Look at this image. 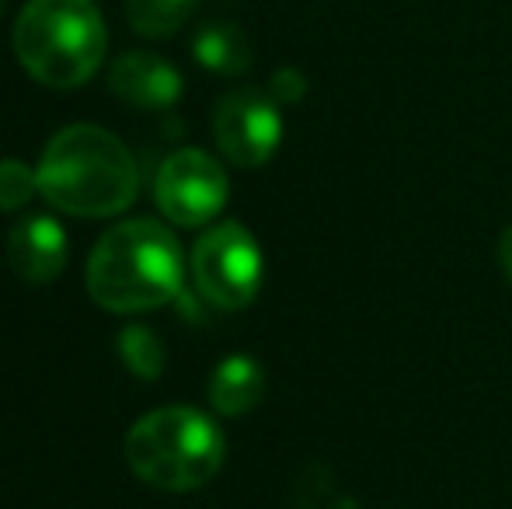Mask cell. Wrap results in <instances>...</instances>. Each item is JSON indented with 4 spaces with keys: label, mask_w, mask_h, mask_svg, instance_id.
<instances>
[{
    "label": "cell",
    "mask_w": 512,
    "mask_h": 509,
    "mask_svg": "<svg viewBox=\"0 0 512 509\" xmlns=\"http://www.w3.org/2000/svg\"><path fill=\"white\" fill-rule=\"evenodd\" d=\"M216 147L237 168H258L279 150L283 140V116L279 102L258 88L230 91L213 109Z\"/></svg>",
    "instance_id": "52a82bcc"
},
{
    "label": "cell",
    "mask_w": 512,
    "mask_h": 509,
    "mask_svg": "<svg viewBox=\"0 0 512 509\" xmlns=\"http://www.w3.org/2000/svg\"><path fill=\"white\" fill-rule=\"evenodd\" d=\"M108 49L95 0H28L14 25L21 67L46 88H81L98 74Z\"/></svg>",
    "instance_id": "3957f363"
},
{
    "label": "cell",
    "mask_w": 512,
    "mask_h": 509,
    "mask_svg": "<svg viewBox=\"0 0 512 509\" xmlns=\"http://www.w3.org/2000/svg\"><path fill=\"white\" fill-rule=\"evenodd\" d=\"M223 454L227 440L199 408H157L126 433V461L133 475L164 492L203 489L223 468Z\"/></svg>",
    "instance_id": "277c9868"
},
{
    "label": "cell",
    "mask_w": 512,
    "mask_h": 509,
    "mask_svg": "<svg viewBox=\"0 0 512 509\" xmlns=\"http://www.w3.org/2000/svg\"><path fill=\"white\" fill-rule=\"evenodd\" d=\"M265 394V370L251 356H227L209 377V405L220 415H248Z\"/></svg>",
    "instance_id": "30bf717a"
},
{
    "label": "cell",
    "mask_w": 512,
    "mask_h": 509,
    "mask_svg": "<svg viewBox=\"0 0 512 509\" xmlns=\"http://www.w3.org/2000/svg\"><path fill=\"white\" fill-rule=\"evenodd\" d=\"M39 192L63 213L84 220L129 210L140 192V171L129 147L102 126H67L46 143L39 161Z\"/></svg>",
    "instance_id": "6da1fadb"
},
{
    "label": "cell",
    "mask_w": 512,
    "mask_h": 509,
    "mask_svg": "<svg viewBox=\"0 0 512 509\" xmlns=\"http://www.w3.org/2000/svg\"><path fill=\"white\" fill-rule=\"evenodd\" d=\"M108 84H112L115 98L133 109L143 112H161L182 98V74L171 67L168 60L154 53H122L108 70Z\"/></svg>",
    "instance_id": "ba28073f"
},
{
    "label": "cell",
    "mask_w": 512,
    "mask_h": 509,
    "mask_svg": "<svg viewBox=\"0 0 512 509\" xmlns=\"http://www.w3.org/2000/svg\"><path fill=\"white\" fill-rule=\"evenodd\" d=\"M199 0H126V18L133 32L147 39H168L196 14Z\"/></svg>",
    "instance_id": "7c38bea8"
},
{
    "label": "cell",
    "mask_w": 512,
    "mask_h": 509,
    "mask_svg": "<svg viewBox=\"0 0 512 509\" xmlns=\"http://www.w3.org/2000/svg\"><path fill=\"white\" fill-rule=\"evenodd\" d=\"M499 265L512 283V227H506V234H502V241H499Z\"/></svg>",
    "instance_id": "2e32d148"
},
{
    "label": "cell",
    "mask_w": 512,
    "mask_h": 509,
    "mask_svg": "<svg viewBox=\"0 0 512 509\" xmlns=\"http://www.w3.org/2000/svg\"><path fill=\"white\" fill-rule=\"evenodd\" d=\"M192 279L220 311H241L262 286V248L244 224H216L192 248Z\"/></svg>",
    "instance_id": "5b68a950"
},
{
    "label": "cell",
    "mask_w": 512,
    "mask_h": 509,
    "mask_svg": "<svg viewBox=\"0 0 512 509\" xmlns=\"http://www.w3.org/2000/svg\"><path fill=\"white\" fill-rule=\"evenodd\" d=\"M230 182L216 157L199 147L175 150L161 164L154 182V199L161 213L178 227H203L227 206Z\"/></svg>",
    "instance_id": "8992f818"
},
{
    "label": "cell",
    "mask_w": 512,
    "mask_h": 509,
    "mask_svg": "<svg viewBox=\"0 0 512 509\" xmlns=\"http://www.w3.org/2000/svg\"><path fill=\"white\" fill-rule=\"evenodd\" d=\"M35 192H39V171L21 161H0V210H21L32 203Z\"/></svg>",
    "instance_id": "5bb4252c"
},
{
    "label": "cell",
    "mask_w": 512,
    "mask_h": 509,
    "mask_svg": "<svg viewBox=\"0 0 512 509\" xmlns=\"http://www.w3.org/2000/svg\"><path fill=\"white\" fill-rule=\"evenodd\" d=\"M7 262L28 283H53L67 265V234L53 217H25L7 238Z\"/></svg>",
    "instance_id": "9c48e42d"
},
{
    "label": "cell",
    "mask_w": 512,
    "mask_h": 509,
    "mask_svg": "<svg viewBox=\"0 0 512 509\" xmlns=\"http://www.w3.org/2000/svg\"><path fill=\"white\" fill-rule=\"evenodd\" d=\"M0 7H4V0H0Z\"/></svg>",
    "instance_id": "e0dca14e"
},
{
    "label": "cell",
    "mask_w": 512,
    "mask_h": 509,
    "mask_svg": "<svg viewBox=\"0 0 512 509\" xmlns=\"http://www.w3.org/2000/svg\"><path fill=\"white\" fill-rule=\"evenodd\" d=\"M119 356L126 363L129 374L143 377V381H154L164 370V346L150 328L143 325H129L119 335Z\"/></svg>",
    "instance_id": "4fadbf2b"
},
{
    "label": "cell",
    "mask_w": 512,
    "mask_h": 509,
    "mask_svg": "<svg viewBox=\"0 0 512 509\" xmlns=\"http://www.w3.org/2000/svg\"><path fill=\"white\" fill-rule=\"evenodd\" d=\"M185 255L178 238L157 220H126L102 234L88 258V293L115 314L164 307L182 293Z\"/></svg>",
    "instance_id": "7a4b0ae2"
},
{
    "label": "cell",
    "mask_w": 512,
    "mask_h": 509,
    "mask_svg": "<svg viewBox=\"0 0 512 509\" xmlns=\"http://www.w3.org/2000/svg\"><path fill=\"white\" fill-rule=\"evenodd\" d=\"M269 95L276 98L279 105H293V102H300V98L307 95V81H304V74H300V70H293V67L276 70V74H272V84H269Z\"/></svg>",
    "instance_id": "9a60e30c"
},
{
    "label": "cell",
    "mask_w": 512,
    "mask_h": 509,
    "mask_svg": "<svg viewBox=\"0 0 512 509\" xmlns=\"http://www.w3.org/2000/svg\"><path fill=\"white\" fill-rule=\"evenodd\" d=\"M192 53L206 70L223 77L244 74L251 67V60H255V46H251L248 32L241 25H234V21H209L206 28H199Z\"/></svg>",
    "instance_id": "8fae6325"
}]
</instances>
